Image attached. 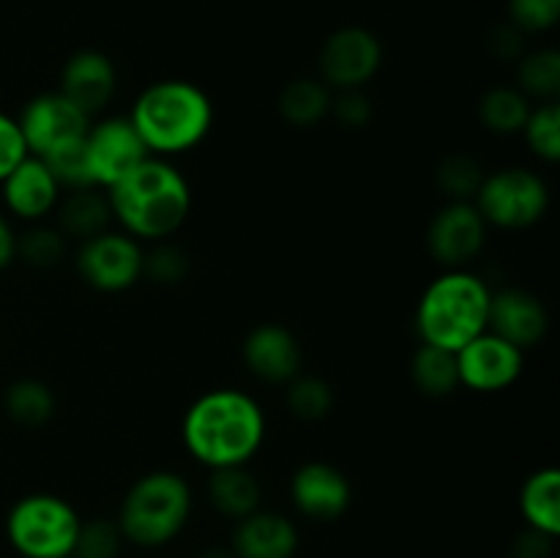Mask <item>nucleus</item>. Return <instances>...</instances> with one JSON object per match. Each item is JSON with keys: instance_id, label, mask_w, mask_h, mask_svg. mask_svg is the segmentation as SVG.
<instances>
[{"instance_id": "4468645a", "label": "nucleus", "mask_w": 560, "mask_h": 558, "mask_svg": "<svg viewBox=\"0 0 560 558\" xmlns=\"http://www.w3.org/2000/svg\"><path fill=\"white\" fill-rule=\"evenodd\" d=\"M290 501L304 518L328 523L348 512L353 501V487L337 465L310 460L290 476Z\"/></svg>"}, {"instance_id": "412c9836", "label": "nucleus", "mask_w": 560, "mask_h": 558, "mask_svg": "<svg viewBox=\"0 0 560 558\" xmlns=\"http://www.w3.org/2000/svg\"><path fill=\"white\" fill-rule=\"evenodd\" d=\"M520 514L530 531L556 539L560 534V470L556 465L534 470L520 487Z\"/></svg>"}, {"instance_id": "6ab92c4d", "label": "nucleus", "mask_w": 560, "mask_h": 558, "mask_svg": "<svg viewBox=\"0 0 560 558\" xmlns=\"http://www.w3.org/2000/svg\"><path fill=\"white\" fill-rule=\"evenodd\" d=\"M299 528L288 514L257 512L235 520L230 550L238 558H293L299 553Z\"/></svg>"}, {"instance_id": "bb28decb", "label": "nucleus", "mask_w": 560, "mask_h": 558, "mask_svg": "<svg viewBox=\"0 0 560 558\" xmlns=\"http://www.w3.org/2000/svg\"><path fill=\"white\" fill-rule=\"evenodd\" d=\"M517 88L530 102H558L560 96V53L552 47L536 49L520 58Z\"/></svg>"}, {"instance_id": "f3484780", "label": "nucleus", "mask_w": 560, "mask_h": 558, "mask_svg": "<svg viewBox=\"0 0 560 558\" xmlns=\"http://www.w3.org/2000/svg\"><path fill=\"white\" fill-rule=\"evenodd\" d=\"M115 85H118V71L113 60L98 49H80L66 60L58 91L88 118H96L113 102Z\"/></svg>"}, {"instance_id": "cd10ccee", "label": "nucleus", "mask_w": 560, "mask_h": 558, "mask_svg": "<svg viewBox=\"0 0 560 558\" xmlns=\"http://www.w3.org/2000/svg\"><path fill=\"white\" fill-rule=\"evenodd\" d=\"M485 175V167L476 156H470V153H448L438 162L435 184L452 202H474Z\"/></svg>"}, {"instance_id": "7ed1b4c3", "label": "nucleus", "mask_w": 560, "mask_h": 558, "mask_svg": "<svg viewBox=\"0 0 560 558\" xmlns=\"http://www.w3.org/2000/svg\"><path fill=\"white\" fill-rule=\"evenodd\" d=\"M129 120L151 156H178L213 129V102L189 80H159L135 98Z\"/></svg>"}, {"instance_id": "0eeeda50", "label": "nucleus", "mask_w": 560, "mask_h": 558, "mask_svg": "<svg viewBox=\"0 0 560 558\" xmlns=\"http://www.w3.org/2000/svg\"><path fill=\"white\" fill-rule=\"evenodd\" d=\"M474 206L487 228L528 230L550 211V186L528 167H501L485 175Z\"/></svg>"}, {"instance_id": "58836bf2", "label": "nucleus", "mask_w": 560, "mask_h": 558, "mask_svg": "<svg viewBox=\"0 0 560 558\" xmlns=\"http://www.w3.org/2000/svg\"><path fill=\"white\" fill-rule=\"evenodd\" d=\"M14 260H16V233L14 228H11L9 217L0 213V271L9 268Z\"/></svg>"}, {"instance_id": "9d476101", "label": "nucleus", "mask_w": 560, "mask_h": 558, "mask_svg": "<svg viewBox=\"0 0 560 558\" xmlns=\"http://www.w3.org/2000/svg\"><path fill=\"white\" fill-rule=\"evenodd\" d=\"M383 66V44L372 31L359 25L339 27L323 42L317 55L320 80L331 91L364 88Z\"/></svg>"}, {"instance_id": "39448f33", "label": "nucleus", "mask_w": 560, "mask_h": 558, "mask_svg": "<svg viewBox=\"0 0 560 558\" xmlns=\"http://www.w3.org/2000/svg\"><path fill=\"white\" fill-rule=\"evenodd\" d=\"M191 518V487L175 470H151L124 496L118 512L120 534L137 547H164L180 536Z\"/></svg>"}, {"instance_id": "dca6fc26", "label": "nucleus", "mask_w": 560, "mask_h": 558, "mask_svg": "<svg viewBox=\"0 0 560 558\" xmlns=\"http://www.w3.org/2000/svg\"><path fill=\"white\" fill-rule=\"evenodd\" d=\"M547 328H550V315L539 295L523 288L492 290L487 332L517 345L520 350H528L547 337Z\"/></svg>"}, {"instance_id": "f257e3e1", "label": "nucleus", "mask_w": 560, "mask_h": 558, "mask_svg": "<svg viewBox=\"0 0 560 558\" xmlns=\"http://www.w3.org/2000/svg\"><path fill=\"white\" fill-rule=\"evenodd\" d=\"M180 435L208 470L249 465L266 441V414L241 388H211L186 408Z\"/></svg>"}, {"instance_id": "e433bc0d", "label": "nucleus", "mask_w": 560, "mask_h": 558, "mask_svg": "<svg viewBox=\"0 0 560 558\" xmlns=\"http://www.w3.org/2000/svg\"><path fill=\"white\" fill-rule=\"evenodd\" d=\"M550 536L539 534V531L525 528V534H520L512 545V558H550L552 553Z\"/></svg>"}, {"instance_id": "393cba45", "label": "nucleus", "mask_w": 560, "mask_h": 558, "mask_svg": "<svg viewBox=\"0 0 560 558\" xmlns=\"http://www.w3.org/2000/svg\"><path fill=\"white\" fill-rule=\"evenodd\" d=\"M534 102L520 91L517 85H498L490 88L479 98V120L487 131L501 137L520 135L528 120Z\"/></svg>"}, {"instance_id": "ddd939ff", "label": "nucleus", "mask_w": 560, "mask_h": 558, "mask_svg": "<svg viewBox=\"0 0 560 558\" xmlns=\"http://www.w3.org/2000/svg\"><path fill=\"white\" fill-rule=\"evenodd\" d=\"M487 230L474 202L448 200L427 228V249L443 268H468L485 249Z\"/></svg>"}, {"instance_id": "4c0bfd02", "label": "nucleus", "mask_w": 560, "mask_h": 558, "mask_svg": "<svg viewBox=\"0 0 560 558\" xmlns=\"http://www.w3.org/2000/svg\"><path fill=\"white\" fill-rule=\"evenodd\" d=\"M492 49L503 60L523 58V31H517L514 25L498 27L495 36H492Z\"/></svg>"}, {"instance_id": "2eb2a0df", "label": "nucleus", "mask_w": 560, "mask_h": 558, "mask_svg": "<svg viewBox=\"0 0 560 558\" xmlns=\"http://www.w3.org/2000/svg\"><path fill=\"white\" fill-rule=\"evenodd\" d=\"M244 364L257 381L273 383V386H288L293 377L301 375L304 353L301 342L288 326L282 323H260L246 334L241 345Z\"/></svg>"}, {"instance_id": "6e6552de", "label": "nucleus", "mask_w": 560, "mask_h": 558, "mask_svg": "<svg viewBox=\"0 0 560 558\" xmlns=\"http://www.w3.org/2000/svg\"><path fill=\"white\" fill-rule=\"evenodd\" d=\"M142 257L145 249L129 233H104L80 241L77 249V271L88 288L98 293H124L142 279Z\"/></svg>"}, {"instance_id": "a878e982", "label": "nucleus", "mask_w": 560, "mask_h": 558, "mask_svg": "<svg viewBox=\"0 0 560 558\" xmlns=\"http://www.w3.org/2000/svg\"><path fill=\"white\" fill-rule=\"evenodd\" d=\"M3 410L14 425L44 427L55 416V392L38 377H20L5 388Z\"/></svg>"}, {"instance_id": "aec40b11", "label": "nucleus", "mask_w": 560, "mask_h": 558, "mask_svg": "<svg viewBox=\"0 0 560 558\" xmlns=\"http://www.w3.org/2000/svg\"><path fill=\"white\" fill-rule=\"evenodd\" d=\"M55 211H58V230L63 233V239L74 241L93 239V235L109 230V222H113L107 191L98 189V186L71 189L69 195L60 197Z\"/></svg>"}, {"instance_id": "a211bd4d", "label": "nucleus", "mask_w": 560, "mask_h": 558, "mask_svg": "<svg viewBox=\"0 0 560 558\" xmlns=\"http://www.w3.org/2000/svg\"><path fill=\"white\" fill-rule=\"evenodd\" d=\"M0 189L5 211L25 222H42L44 217L55 213L63 191L47 164L31 153L0 181Z\"/></svg>"}, {"instance_id": "7c9ffc66", "label": "nucleus", "mask_w": 560, "mask_h": 558, "mask_svg": "<svg viewBox=\"0 0 560 558\" xmlns=\"http://www.w3.org/2000/svg\"><path fill=\"white\" fill-rule=\"evenodd\" d=\"M66 257V239L58 228L36 224L16 235V260H22L31 268H55Z\"/></svg>"}, {"instance_id": "f03ea898", "label": "nucleus", "mask_w": 560, "mask_h": 558, "mask_svg": "<svg viewBox=\"0 0 560 558\" xmlns=\"http://www.w3.org/2000/svg\"><path fill=\"white\" fill-rule=\"evenodd\" d=\"M104 191L115 222L140 244L167 241L184 228L191 213L189 181L162 156H148Z\"/></svg>"}, {"instance_id": "ea45409f", "label": "nucleus", "mask_w": 560, "mask_h": 558, "mask_svg": "<svg viewBox=\"0 0 560 558\" xmlns=\"http://www.w3.org/2000/svg\"><path fill=\"white\" fill-rule=\"evenodd\" d=\"M200 558H238L230 547H208V550L200 553Z\"/></svg>"}, {"instance_id": "f704fd0d", "label": "nucleus", "mask_w": 560, "mask_h": 558, "mask_svg": "<svg viewBox=\"0 0 560 558\" xmlns=\"http://www.w3.org/2000/svg\"><path fill=\"white\" fill-rule=\"evenodd\" d=\"M375 107H372V98L366 96L364 88H355V91H334L331 96V109H328V118L337 120L345 129H364L370 126Z\"/></svg>"}, {"instance_id": "4be33fe9", "label": "nucleus", "mask_w": 560, "mask_h": 558, "mask_svg": "<svg viewBox=\"0 0 560 558\" xmlns=\"http://www.w3.org/2000/svg\"><path fill=\"white\" fill-rule=\"evenodd\" d=\"M208 498L222 518L241 520L260 509L262 487L246 465H233V468L211 470Z\"/></svg>"}, {"instance_id": "c85d7f7f", "label": "nucleus", "mask_w": 560, "mask_h": 558, "mask_svg": "<svg viewBox=\"0 0 560 558\" xmlns=\"http://www.w3.org/2000/svg\"><path fill=\"white\" fill-rule=\"evenodd\" d=\"M284 403L295 419L320 421L334 410V388L317 375H299L288 383Z\"/></svg>"}, {"instance_id": "c9c22d12", "label": "nucleus", "mask_w": 560, "mask_h": 558, "mask_svg": "<svg viewBox=\"0 0 560 558\" xmlns=\"http://www.w3.org/2000/svg\"><path fill=\"white\" fill-rule=\"evenodd\" d=\"M27 156L25 137H22L20 124L11 115L0 113V181Z\"/></svg>"}, {"instance_id": "b1692460", "label": "nucleus", "mask_w": 560, "mask_h": 558, "mask_svg": "<svg viewBox=\"0 0 560 558\" xmlns=\"http://www.w3.org/2000/svg\"><path fill=\"white\" fill-rule=\"evenodd\" d=\"M410 377H413V386L424 397H448L459 386L457 353L446 348H438V345L421 342L416 348L413 359H410Z\"/></svg>"}, {"instance_id": "f8f14e48", "label": "nucleus", "mask_w": 560, "mask_h": 558, "mask_svg": "<svg viewBox=\"0 0 560 558\" xmlns=\"http://www.w3.org/2000/svg\"><path fill=\"white\" fill-rule=\"evenodd\" d=\"M525 367V350L506 342L492 332H481L470 339L465 348L457 350L459 386H468L470 392L498 394L512 388L520 381Z\"/></svg>"}, {"instance_id": "473e14b6", "label": "nucleus", "mask_w": 560, "mask_h": 558, "mask_svg": "<svg viewBox=\"0 0 560 558\" xmlns=\"http://www.w3.org/2000/svg\"><path fill=\"white\" fill-rule=\"evenodd\" d=\"M191 271V260L180 246L156 241L142 257V279L153 284H180Z\"/></svg>"}, {"instance_id": "c756f323", "label": "nucleus", "mask_w": 560, "mask_h": 558, "mask_svg": "<svg viewBox=\"0 0 560 558\" xmlns=\"http://www.w3.org/2000/svg\"><path fill=\"white\" fill-rule=\"evenodd\" d=\"M520 135L525 137L534 156H539L547 164H556L560 159V104H536Z\"/></svg>"}, {"instance_id": "2f4dec72", "label": "nucleus", "mask_w": 560, "mask_h": 558, "mask_svg": "<svg viewBox=\"0 0 560 558\" xmlns=\"http://www.w3.org/2000/svg\"><path fill=\"white\" fill-rule=\"evenodd\" d=\"M124 534H120L118 520L91 518L80 523L74 547L69 558H118L124 547Z\"/></svg>"}, {"instance_id": "5701e85b", "label": "nucleus", "mask_w": 560, "mask_h": 558, "mask_svg": "<svg viewBox=\"0 0 560 558\" xmlns=\"http://www.w3.org/2000/svg\"><path fill=\"white\" fill-rule=\"evenodd\" d=\"M331 96L334 91L320 77H299L279 91L277 109L284 124L295 126V129H312L328 118Z\"/></svg>"}, {"instance_id": "72a5a7b5", "label": "nucleus", "mask_w": 560, "mask_h": 558, "mask_svg": "<svg viewBox=\"0 0 560 558\" xmlns=\"http://www.w3.org/2000/svg\"><path fill=\"white\" fill-rule=\"evenodd\" d=\"M512 25L523 33H541L560 20V0H509Z\"/></svg>"}, {"instance_id": "423d86ee", "label": "nucleus", "mask_w": 560, "mask_h": 558, "mask_svg": "<svg viewBox=\"0 0 560 558\" xmlns=\"http://www.w3.org/2000/svg\"><path fill=\"white\" fill-rule=\"evenodd\" d=\"M80 523V512L66 498L31 492L9 509L5 536L22 558H69Z\"/></svg>"}, {"instance_id": "9b49d317", "label": "nucleus", "mask_w": 560, "mask_h": 558, "mask_svg": "<svg viewBox=\"0 0 560 558\" xmlns=\"http://www.w3.org/2000/svg\"><path fill=\"white\" fill-rule=\"evenodd\" d=\"M148 156L151 153H148L142 137L137 135L129 115L126 118L124 115H109V118L93 120L91 129H88L85 162L93 186H98V189H109L113 184H118Z\"/></svg>"}, {"instance_id": "1a4fd4ad", "label": "nucleus", "mask_w": 560, "mask_h": 558, "mask_svg": "<svg viewBox=\"0 0 560 558\" xmlns=\"http://www.w3.org/2000/svg\"><path fill=\"white\" fill-rule=\"evenodd\" d=\"M16 124H20L22 137H25L27 153L42 159L60 151V148L85 140L93 118H88L60 91H47L33 96L22 107Z\"/></svg>"}, {"instance_id": "20e7f679", "label": "nucleus", "mask_w": 560, "mask_h": 558, "mask_svg": "<svg viewBox=\"0 0 560 558\" xmlns=\"http://www.w3.org/2000/svg\"><path fill=\"white\" fill-rule=\"evenodd\" d=\"M492 288L468 268H446L432 279L416 306V334L421 342L457 353L487 332Z\"/></svg>"}]
</instances>
